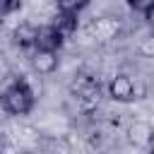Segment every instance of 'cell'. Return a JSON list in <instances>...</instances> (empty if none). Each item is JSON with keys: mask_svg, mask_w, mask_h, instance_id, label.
<instances>
[{"mask_svg": "<svg viewBox=\"0 0 154 154\" xmlns=\"http://www.w3.org/2000/svg\"><path fill=\"white\" fill-rule=\"evenodd\" d=\"M10 72H12V67H10V63H7V58L0 53V82H5L7 77H10Z\"/></svg>", "mask_w": 154, "mask_h": 154, "instance_id": "11", "label": "cell"}, {"mask_svg": "<svg viewBox=\"0 0 154 154\" xmlns=\"http://www.w3.org/2000/svg\"><path fill=\"white\" fill-rule=\"evenodd\" d=\"M128 5H130V10H135V12H149L152 7H154V0H128Z\"/></svg>", "mask_w": 154, "mask_h": 154, "instance_id": "10", "label": "cell"}, {"mask_svg": "<svg viewBox=\"0 0 154 154\" xmlns=\"http://www.w3.org/2000/svg\"><path fill=\"white\" fill-rule=\"evenodd\" d=\"M53 26H55V31L63 36V41H65L67 36H72V34L77 31V14H65V12H58V17H55Z\"/></svg>", "mask_w": 154, "mask_h": 154, "instance_id": "6", "label": "cell"}, {"mask_svg": "<svg viewBox=\"0 0 154 154\" xmlns=\"http://www.w3.org/2000/svg\"><path fill=\"white\" fill-rule=\"evenodd\" d=\"M144 19H147V24L152 26V31H154V7L149 10V12H144Z\"/></svg>", "mask_w": 154, "mask_h": 154, "instance_id": "12", "label": "cell"}, {"mask_svg": "<svg viewBox=\"0 0 154 154\" xmlns=\"http://www.w3.org/2000/svg\"><path fill=\"white\" fill-rule=\"evenodd\" d=\"M60 46H63V36L55 31L53 24L36 26V43H34L36 51H53V53H58Z\"/></svg>", "mask_w": 154, "mask_h": 154, "instance_id": "3", "label": "cell"}, {"mask_svg": "<svg viewBox=\"0 0 154 154\" xmlns=\"http://www.w3.org/2000/svg\"><path fill=\"white\" fill-rule=\"evenodd\" d=\"M31 63H34V70L38 75H51V72L58 70V53H53V51H36Z\"/></svg>", "mask_w": 154, "mask_h": 154, "instance_id": "4", "label": "cell"}, {"mask_svg": "<svg viewBox=\"0 0 154 154\" xmlns=\"http://www.w3.org/2000/svg\"><path fill=\"white\" fill-rule=\"evenodd\" d=\"M87 5H89V0H58V10L65 14H79Z\"/></svg>", "mask_w": 154, "mask_h": 154, "instance_id": "7", "label": "cell"}, {"mask_svg": "<svg viewBox=\"0 0 154 154\" xmlns=\"http://www.w3.org/2000/svg\"><path fill=\"white\" fill-rule=\"evenodd\" d=\"M137 51H140L144 58H154V31H152V34H147V36L140 41Z\"/></svg>", "mask_w": 154, "mask_h": 154, "instance_id": "8", "label": "cell"}, {"mask_svg": "<svg viewBox=\"0 0 154 154\" xmlns=\"http://www.w3.org/2000/svg\"><path fill=\"white\" fill-rule=\"evenodd\" d=\"M12 38H14V43H17L19 48H34V43H36V26L29 24V22H22V24L14 29Z\"/></svg>", "mask_w": 154, "mask_h": 154, "instance_id": "5", "label": "cell"}, {"mask_svg": "<svg viewBox=\"0 0 154 154\" xmlns=\"http://www.w3.org/2000/svg\"><path fill=\"white\" fill-rule=\"evenodd\" d=\"M108 96L113 101H120V103H128V101L137 99V89H135L132 77L130 75H116L108 82Z\"/></svg>", "mask_w": 154, "mask_h": 154, "instance_id": "2", "label": "cell"}, {"mask_svg": "<svg viewBox=\"0 0 154 154\" xmlns=\"http://www.w3.org/2000/svg\"><path fill=\"white\" fill-rule=\"evenodd\" d=\"M22 7V0H0V17H7Z\"/></svg>", "mask_w": 154, "mask_h": 154, "instance_id": "9", "label": "cell"}, {"mask_svg": "<svg viewBox=\"0 0 154 154\" xmlns=\"http://www.w3.org/2000/svg\"><path fill=\"white\" fill-rule=\"evenodd\" d=\"M2 108L12 116H26L34 108V91L29 89L26 82H14L0 94Z\"/></svg>", "mask_w": 154, "mask_h": 154, "instance_id": "1", "label": "cell"}, {"mask_svg": "<svg viewBox=\"0 0 154 154\" xmlns=\"http://www.w3.org/2000/svg\"><path fill=\"white\" fill-rule=\"evenodd\" d=\"M149 154H154V142H152V144H149Z\"/></svg>", "mask_w": 154, "mask_h": 154, "instance_id": "13", "label": "cell"}]
</instances>
